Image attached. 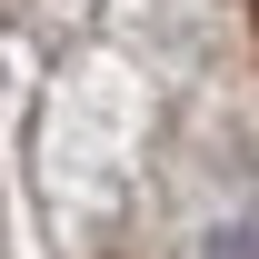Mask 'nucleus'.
I'll use <instances>...</instances> for the list:
<instances>
[{
	"mask_svg": "<svg viewBox=\"0 0 259 259\" xmlns=\"http://www.w3.org/2000/svg\"><path fill=\"white\" fill-rule=\"evenodd\" d=\"M249 20H259V0H249Z\"/></svg>",
	"mask_w": 259,
	"mask_h": 259,
	"instance_id": "1",
	"label": "nucleus"
}]
</instances>
